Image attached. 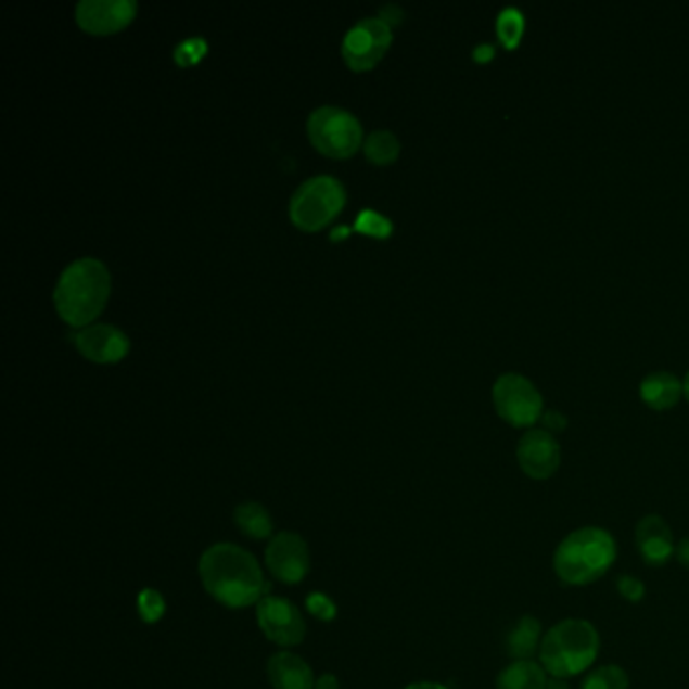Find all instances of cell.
I'll return each instance as SVG.
<instances>
[{"label": "cell", "instance_id": "1", "mask_svg": "<svg viewBox=\"0 0 689 689\" xmlns=\"http://www.w3.org/2000/svg\"><path fill=\"white\" fill-rule=\"evenodd\" d=\"M199 572L206 592L229 609L250 607L267 588L259 562L233 544L210 546L201 558Z\"/></svg>", "mask_w": 689, "mask_h": 689}, {"label": "cell", "instance_id": "2", "mask_svg": "<svg viewBox=\"0 0 689 689\" xmlns=\"http://www.w3.org/2000/svg\"><path fill=\"white\" fill-rule=\"evenodd\" d=\"M615 560V538L607 529L585 526L558 544L552 569L564 585L587 587L611 571Z\"/></svg>", "mask_w": 689, "mask_h": 689}, {"label": "cell", "instance_id": "3", "mask_svg": "<svg viewBox=\"0 0 689 689\" xmlns=\"http://www.w3.org/2000/svg\"><path fill=\"white\" fill-rule=\"evenodd\" d=\"M107 295L110 273L105 265L93 257H81L63 269L53 299L61 318L81 328L102 311Z\"/></svg>", "mask_w": 689, "mask_h": 689}, {"label": "cell", "instance_id": "4", "mask_svg": "<svg viewBox=\"0 0 689 689\" xmlns=\"http://www.w3.org/2000/svg\"><path fill=\"white\" fill-rule=\"evenodd\" d=\"M601 649L599 630L585 618H564L544 633L540 665L550 677L569 679L587 672Z\"/></svg>", "mask_w": 689, "mask_h": 689}, {"label": "cell", "instance_id": "5", "mask_svg": "<svg viewBox=\"0 0 689 689\" xmlns=\"http://www.w3.org/2000/svg\"><path fill=\"white\" fill-rule=\"evenodd\" d=\"M346 203V191L330 175L309 178L290 201V217L304 231H318L336 217Z\"/></svg>", "mask_w": 689, "mask_h": 689}, {"label": "cell", "instance_id": "6", "mask_svg": "<svg viewBox=\"0 0 689 689\" xmlns=\"http://www.w3.org/2000/svg\"><path fill=\"white\" fill-rule=\"evenodd\" d=\"M311 144L332 158H348L362 142V126L350 112L336 105L316 107L308 118Z\"/></svg>", "mask_w": 689, "mask_h": 689}, {"label": "cell", "instance_id": "7", "mask_svg": "<svg viewBox=\"0 0 689 689\" xmlns=\"http://www.w3.org/2000/svg\"><path fill=\"white\" fill-rule=\"evenodd\" d=\"M494 405L503 421L513 426L534 425L543 417L544 400L538 388L522 374H501L494 384Z\"/></svg>", "mask_w": 689, "mask_h": 689}, {"label": "cell", "instance_id": "8", "mask_svg": "<svg viewBox=\"0 0 689 689\" xmlns=\"http://www.w3.org/2000/svg\"><path fill=\"white\" fill-rule=\"evenodd\" d=\"M391 41V25L384 23L381 16L362 18L346 33L342 41V55L353 69L365 72L381 61Z\"/></svg>", "mask_w": 689, "mask_h": 689}, {"label": "cell", "instance_id": "9", "mask_svg": "<svg viewBox=\"0 0 689 689\" xmlns=\"http://www.w3.org/2000/svg\"><path fill=\"white\" fill-rule=\"evenodd\" d=\"M257 623L265 637L281 647L299 646L306 635L304 616L292 602L281 597H265L259 601Z\"/></svg>", "mask_w": 689, "mask_h": 689}, {"label": "cell", "instance_id": "10", "mask_svg": "<svg viewBox=\"0 0 689 689\" xmlns=\"http://www.w3.org/2000/svg\"><path fill=\"white\" fill-rule=\"evenodd\" d=\"M265 562L278 580L285 585H297L309 571L308 544L297 534L281 532L267 546Z\"/></svg>", "mask_w": 689, "mask_h": 689}, {"label": "cell", "instance_id": "11", "mask_svg": "<svg viewBox=\"0 0 689 689\" xmlns=\"http://www.w3.org/2000/svg\"><path fill=\"white\" fill-rule=\"evenodd\" d=\"M520 470L536 482L550 480L560 468V445L546 429H532L518 443Z\"/></svg>", "mask_w": 689, "mask_h": 689}, {"label": "cell", "instance_id": "12", "mask_svg": "<svg viewBox=\"0 0 689 689\" xmlns=\"http://www.w3.org/2000/svg\"><path fill=\"white\" fill-rule=\"evenodd\" d=\"M136 15L133 0H81L75 7V18L81 29L93 35H107L126 27Z\"/></svg>", "mask_w": 689, "mask_h": 689}, {"label": "cell", "instance_id": "13", "mask_svg": "<svg viewBox=\"0 0 689 689\" xmlns=\"http://www.w3.org/2000/svg\"><path fill=\"white\" fill-rule=\"evenodd\" d=\"M75 346L93 362H118L130 348L128 336L107 323L88 326L75 334Z\"/></svg>", "mask_w": 689, "mask_h": 689}, {"label": "cell", "instance_id": "14", "mask_svg": "<svg viewBox=\"0 0 689 689\" xmlns=\"http://www.w3.org/2000/svg\"><path fill=\"white\" fill-rule=\"evenodd\" d=\"M635 544L647 566H663L675 557L674 532L669 524L655 513H649L637 522Z\"/></svg>", "mask_w": 689, "mask_h": 689}, {"label": "cell", "instance_id": "15", "mask_svg": "<svg viewBox=\"0 0 689 689\" xmlns=\"http://www.w3.org/2000/svg\"><path fill=\"white\" fill-rule=\"evenodd\" d=\"M269 681L276 689H314V674L306 661L292 653H278L267 663Z\"/></svg>", "mask_w": 689, "mask_h": 689}, {"label": "cell", "instance_id": "16", "mask_svg": "<svg viewBox=\"0 0 689 689\" xmlns=\"http://www.w3.org/2000/svg\"><path fill=\"white\" fill-rule=\"evenodd\" d=\"M543 637V625L536 616H520L506 637L503 647L508 658L513 661L532 660L536 653H540Z\"/></svg>", "mask_w": 689, "mask_h": 689}, {"label": "cell", "instance_id": "17", "mask_svg": "<svg viewBox=\"0 0 689 689\" xmlns=\"http://www.w3.org/2000/svg\"><path fill=\"white\" fill-rule=\"evenodd\" d=\"M681 388L684 386H681V382L677 381L675 374L658 370V372L647 374L639 391H641V398L651 409L663 411V409L674 407L675 403L679 400Z\"/></svg>", "mask_w": 689, "mask_h": 689}, {"label": "cell", "instance_id": "18", "mask_svg": "<svg viewBox=\"0 0 689 689\" xmlns=\"http://www.w3.org/2000/svg\"><path fill=\"white\" fill-rule=\"evenodd\" d=\"M548 674L538 661H512L499 672L496 689H546Z\"/></svg>", "mask_w": 689, "mask_h": 689}, {"label": "cell", "instance_id": "19", "mask_svg": "<svg viewBox=\"0 0 689 689\" xmlns=\"http://www.w3.org/2000/svg\"><path fill=\"white\" fill-rule=\"evenodd\" d=\"M235 524L239 532H243L245 536L255 538V540L269 538L273 532L271 515L261 503H255V501L237 506Z\"/></svg>", "mask_w": 689, "mask_h": 689}, {"label": "cell", "instance_id": "20", "mask_svg": "<svg viewBox=\"0 0 689 689\" xmlns=\"http://www.w3.org/2000/svg\"><path fill=\"white\" fill-rule=\"evenodd\" d=\"M365 152H367L368 161L374 164H391L396 161L398 152H400V142L395 133L388 130H379L372 132L365 142Z\"/></svg>", "mask_w": 689, "mask_h": 689}, {"label": "cell", "instance_id": "21", "mask_svg": "<svg viewBox=\"0 0 689 689\" xmlns=\"http://www.w3.org/2000/svg\"><path fill=\"white\" fill-rule=\"evenodd\" d=\"M583 689H629V675L618 665H601L583 681Z\"/></svg>", "mask_w": 689, "mask_h": 689}, {"label": "cell", "instance_id": "22", "mask_svg": "<svg viewBox=\"0 0 689 689\" xmlns=\"http://www.w3.org/2000/svg\"><path fill=\"white\" fill-rule=\"evenodd\" d=\"M524 30V15L518 9H503L498 16L499 41L506 47H515L522 39Z\"/></svg>", "mask_w": 689, "mask_h": 689}, {"label": "cell", "instance_id": "23", "mask_svg": "<svg viewBox=\"0 0 689 689\" xmlns=\"http://www.w3.org/2000/svg\"><path fill=\"white\" fill-rule=\"evenodd\" d=\"M166 602L158 590L154 588H144L138 597V611L144 623H156L164 615Z\"/></svg>", "mask_w": 689, "mask_h": 689}, {"label": "cell", "instance_id": "24", "mask_svg": "<svg viewBox=\"0 0 689 689\" xmlns=\"http://www.w3.org/2000/svg\"><path fill=\"white\" fill-rule=\"evenodd\" d=\"M356 229L362 231V233H370V235L386 237L391 233L393 225L391 220L384 219L379 213L374 210H362L360 217L356 219Z\"/></svg>", "mask_w": 689, "mask_h": 689}, {"label": "cell", "instance_id": "25", "mask_svg": "<svg viewBox=\"0 0 689 689\" xmlns=\"http://www.w3.org/2000/svg\"><path fill=\"white\" fill-rule=\"evenodd\" d=\"M616 590L623 599H627L629 602H641L646 599L643 580H639L637 576H630V574H623L616 578Z\"/></svg>", "mask_w": 689, "mask_h": 689}, {"label": "cell", "instance_id": "26", "mask_svg": "<svg viewBox=\"0 0 689 689\" xmlns=\"http://www.w3.org/2000/svg\"><path fill=\"white\" fill-rule=\"evenodd\" d=\"M309 613L320 621H332L336 616V604L322 592H311L306 599Z\"/></svg>", "mask_w": 689, "mask_h": 689}, {"label": "cell", "instance_id": "27", "mask_svg": "<svg viewBox=\"0 0 689 689\" xmlns=\"http://www.w3.org/2000/svg\"><path fill=\"white\" fill-rule=\"evenodd\" d=\"M206 44L203 39H191V41H184L182 44H178L177 51H175V58L178 63L182 65H191L194 61H199V58L205 53Z\"/></svg>", "mask_w": 689, "mask_h": 689}, {"label": "cell", "instance_id": "28", "mask_svg": "<svg viewBox=\"0 0 689 689\" xmlns=\"http://www.w3.org/2000/svg\"><path fill=\"white\" fill-rule=\"evenodd\" d=\"M543 421L548 433H550V431H558V433H560V431H564V426H566V417L558 411L544 412Z\"/></svg>", "mask_w": 689, "mask_h": 689}, {"label": "cell", "instance_id": "29", "mask_svg": "<svg viewBox=\"0 0 689 689\" xmlns=\"http://www.w3.org/2000/svg\"><path fill=\"white\" fill-rule=\"evenodd\" d=\"M675 558L681 566L689 569V536H686L681 543L675 546Z\"/></svg>", "mask_w": 689, "mask_h": 689}, {"label": "cell", "instance_id": "30", "mask_svg": "<svg viewBox=\"0 0 689 689\" xmlns=\"http://www.w3.org/2000/svg\"><path fill=\"white\" fill-rule=\"evenodd\" d=\"M314 689H340V684L334 675L326 674L316 681Z\"/></svg>", "mask_w": 689, "mask_h": 689}, {"label": "cell", "instance_id": "31", "mask_svg": "<svg viewBox=\"0 0 689 689\" xmlns=\"http://www.w3.org/2000/svg\"><path fill=\"white\" fill-rule=\"evenodd\" d=\"M494 58V47L492 44H482L475 49V60L487 61Z\"/></svg>", "mask_w": 689, "mask_h": 689}, {"label": "cell", "instance_id": "32", "mask_svg": "<svg viewBox=\"0 0 689 689\" xmlns=\"http://www.w3.org/2000/svg\"><path fill=\"white\" fill-rule=\"evenodd\" d=\"M546 689H571L569 688V681L562 679V677H548V684Z\"/></svg>", "mask_w": 689, "mask_h": 689}, {"label": "cell", "instance_id": "33", "mask_svg": "<svg viewBox=\"0 0 689 689\" xmlns=\"http://www.w3.org/2000/svg\"><path fill=\"white\" fill-rule=\"evenodd\" d=\"M405 689H447L445 686H441V684H433V681H417V684H411V686H407Z\"/></svg>", "mask_w": 689, "mask_h": 689}, {"label": "cell", "instance_id": "34", "mask_svg": "<svg viewBox=\"0 0 689 689\" xmlns=\"http://www.w3.org/2000/svg\"><path fill=\"white\" fill-rule=\"evenodd\" d=\"M684 391H686V395H688V400H689V372H688V377H686V382H684Z\"/></svg>", "mask_w": 689, "mask_h": 689}]
</instances>
